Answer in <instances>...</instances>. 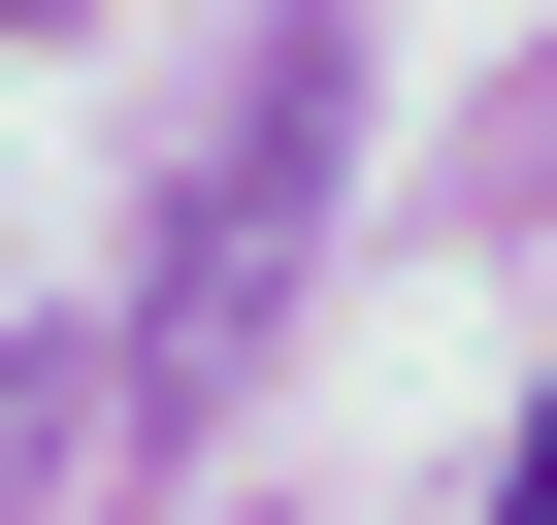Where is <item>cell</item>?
Masks as SVG:
<instances>
[{"label": "cell", "instance_id": "obj_1", "mask_svg": "<svg viewBox=\"0 0 557 525\" xmlns=\"http://www.w3.org/2000/svg\"><path fill=\"white\" fill-rule=\"evenodd\" d=\"M329 99H361V0H296V34L230 66V132H197V197H164V296H132V427H197L230 362H262V296H296V197H329Z\"/></svg>", "mask_w": 557, "mask_h": 525}, {"label": "cell", "instance_id": "obj_2", "mask_svg": "<svg viewBox=\"0 0 557 525\" xmlns=\"http://www.w3.org/2000/svg\"><path fill=\"white\" fill-rule=\"evenodd\" d=\"M66 394H99V362H0V525H34V460H66Z\"/></svg>", "mask_w": 557, "mask_h": 525}, {"label": "cell", "instance_id": "obj_3", "mask_svg": "<svg viewBox=\"0 0 557 525\" xmlns=\"http://www.w3.org/2000/svg\"><path fill=\"white\" fill-rule=\"evenodd\" d=\"M492 525H557V394H524V492H492Z\"/></svg>", "mask_w": 557, "mask_h": 525}]
</instances>
